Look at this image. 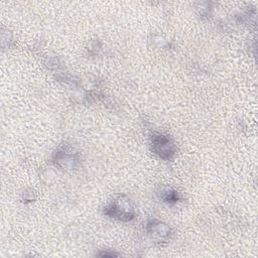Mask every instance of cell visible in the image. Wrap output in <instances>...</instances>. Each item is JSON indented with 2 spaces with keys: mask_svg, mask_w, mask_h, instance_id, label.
I'll list each match as a JSON object with an SVG mask.
<instances>
[{
  "mask_svg": "<svg viewBox=\"0 0 258 258\" xmlns=\"http://www.w3.org/2000/svg\"><path fill=\"white\" fill-rule=\"evenodd\" d=\"M53 161L55 164L63 168H74L75 163L78 161L76 154L69 152L68 150H60L54 154Z\"/></svg>",
  "mask_w": 258,
  "mask_h": 258,
  "instance_id": "4",
  "label": "cell"
},
{
  "mask_svg": "<svg viewBox=\"0 0 258 258\" xmlns=\"http://www.w3.org/2000/svg\"><path fill=\"white\" fill-rule=\"evenodd\" d=\"M179 194L173 189L163 190L161 194V200L167 204H174L179 201Z\"/></svg>",
  "mask_w": 258,
  "mask_h": 258,
  "instance_id": "5",
  "label": "cell"
},
{
  "mask_svg": "<svg viewBox=\"0 0 258 258\" xmlns=\"http://www.w3.org/2000/svg\"><path fill=\"white\" fill-rule=\"evenodd\" d=\"M146 230L147 233L151 237H153V239H157L159 241L168 238L170 235V228L167 225L157 221H152L148 223Z\"/></svg>",
  "mask_w": 258,
  "mask_h": 258,
  "instance_id": "3",
  "label": "cell"
},
{
  "mask_svg": "<svg viewBox=\"0 0 258 258\" xmlns=\"http://www.w3.org/2000/svg\"><path fill=\"white\" fill-rule=\"evenodd\" d=\"M104 214L108 217L118 219L120 221H130L135 217V213L128 199L120 198L114 203L108 205L104 209Z\"/></svg>",
  "mask_w": 258,
  "mask_h": 258,
  "instance_id": "2",
  "label": "cell"
},
{
  "mask_svg": "<svg viewBox=\"0 0 258 258\" xmlns=\"http://www.w3.org/2000/svg\"><path fill=\"white\" fill-rule=\"evenodd\" d=\"M151 149L164 160H169L176 153V146L169 136L153 133L151 136Z\"/></svg>",
  "mask_w": 258,
  "mask_h": 258,
  "instance_id": "1",
  "label": "cell"
}]
</instances>
